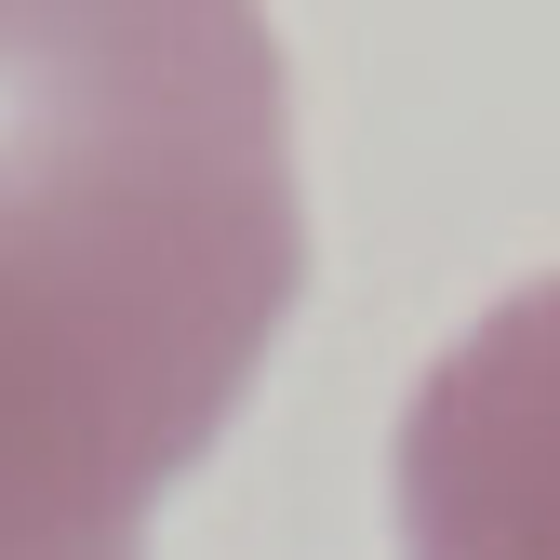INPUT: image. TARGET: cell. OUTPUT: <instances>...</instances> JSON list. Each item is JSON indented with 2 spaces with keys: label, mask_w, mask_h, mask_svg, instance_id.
Segmentation results:
<instances>
[{
  "label": "cell",
  "mask_w": 560,
  "mask_h": 560,
  "mask_svg": "<svg viewBox=\"0 0 560 560\" xmlns=\"http://www.w3.org/2000/svg\"><path fill=\"white\" fill-rule=\"evenodd\" d=\"M307 280L294 94L228 0H0V560H148Z\"/></svg>",
  "instance_id": "cell-1"
},
{
  "label": "cell",
  "mask_w": 560,
  "mask_h": 560,
  "mask_svg": "<svg viewBox=\"0 0 560 560\" xmlns=\"http://www.w3.org/2000/svg\"><path fill=\"white\" fill-rule=\"evenodd\" d=\"M400 560H560V267L494 294L400 400Z\"/></svg>",
  "instance_id": "cell-2"
}]
</instances>
